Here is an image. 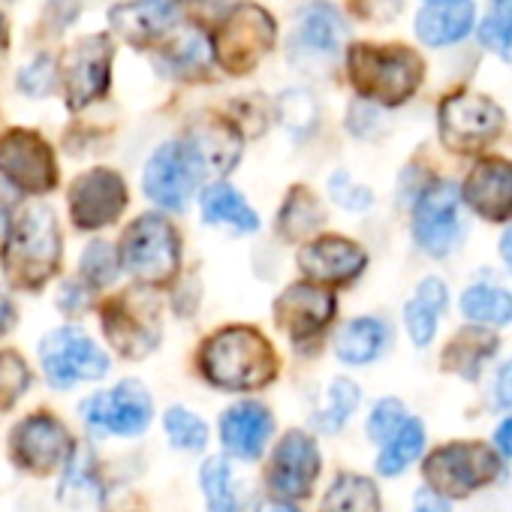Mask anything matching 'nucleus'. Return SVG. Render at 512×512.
I'll use <instances>...</instances> for the list:
<instances>
[{
  "label": "nucleus",
  "instance_id": "nucleus-53",
  "mask_svg": "<svg viewBox=\"0 0 512 512\" xmlns=\"http://www.w3.org/2000/svg\"><path fill=\"white\" fill-rule=\"evenodd\" d=\"M4 46H7V19L0 16V52H4Z\"/></svg>",
  "mask_w": 512,
  "mask_h": 512
},
{
  "label": "nucleus",
  "instance_id": "nucleus-49",
  "mask_svg": "<svg viewBox=\"0 0 512 512\" xmlns=\"http://www.w3.org/2000/svg\"><path fill=\"white\" fill-rule=\"evenodd\" d=\"M494 446H497L500 458H512V413L497 425V431H494Z\"/></svg>",
  "mask_w": 512,
  "mask_h": 512
},
{
  "label": "nucleus",
  "instance_id": "nucleus-9",
  "mask_svg": "<svg viewBox=\"0 0 512 512\" xmlns=\"http://www.w3.org/2000/svg\"><path fill=\"white\" fill-rule=\"evenodd\" d=\"M73 449H76V440L70 428L46 410L25 416L10 434L13 464L31 476H52L55 470L67 464Z\"/></svg>",
  "mask_w": 512,
  "mask_h": 512
},
{
  "label": "nucleus",
  "instance_id": "nucleus-6",
  "mask_svg": "<svg viewBox=\"0 0 512 512\" xmlns=\"http://www.w3.org/2000/svg\"><path fill=\"white\" fill-rule=\"evenodd\" d=\"M275 19L256 4H238L214 34V58L226 73H250L275 46Z\"/></svg>",
  "mask_w": 512,
  "mask_h": 512
},
{
  "label": "nucleus",
  "instance_id": "nucleus-44",
  "mask_svg": "<svg viewBox=\"0 0 512 512\" xmlns=\"http://www.w3.org/2000/svg\"><path fill=\"white\" fill-rule=\"evenodd\" d=\"M329 193H332V199H335L341 208H347V211H365V208L374 205V193H371L368 187L356 184L347 172H335V175L329 178Z\"/></svg>",
  "mask_w": 512,
  "mask_h": 512
},
{
  "label": "nucleus",
  "instance_id": "nucleus-37",
  "mask_svg": "<svg viewBox=\"0 0 512 512\" xmlns=\"http://www.w3.org/2000/svg\"><path fill=\"white\" fill-rule=\"evenodd\" d=\"M479 40L497 58L512 64V0H491L479 28Z\"/></svg>",
  "mask_w": 512,
  "mask_h": 512
},
{
  "label": "nucleus",
  "instance_id": "nucleus-1",
  "mask_svg": "<svg viewBox=\"0 0 512 512\" xmlns=\"http://www.w3.org/2000/svg\"><path fill=\"white\" fill-rule=\"evenodd\" d=\"M202 377L223 392L263 389L278 374V356L269 338L253 326H226L199 350Z\"/></svg>",
  "mask_w": 512,
  "mask_h": 512
},
{
  "label": "nucleus",
  "instance_id": "nucleus-33",
  "mask_svg": "<svg viewBox=\"0 0 512 512\" xmlns=\"http://www.w3.org/2000/svg\"><path fill=\"white\" fill-rule=\"evenodd\" d=\"M422 449H425V425L419 419H404L398 425V431L389 440H383V449L377 458V473L398 476L419 458Z\"/></svg>",
  "mask_w": 512,
  "mask_h": 512
},
{
  "label": "nucleus",
  "instance_id": "nucleus-3",
  "mask_svg": "<svg viewBox=\"0 0 512 512\" xmlns=\"http://www.w3.org/2000/svg\"><path fill=\"white\" fill-rule=\"evenodd\" d=\"M61 226L49 205H31L13 220V232L4 247V269L13 287L40 290L61 266Z\"/></svg>",
  "mask_w": 512,
  "mask_h": 512
},
{
  "label": "nucleus",
  "instance_id": "nucleus-41",
  "mask_svg": "<svg viewBox=\"0 0 512 512\" xmlns=\"http://www.w3.org/2000/svg\"><path fill=\"white\" fill-rule=\"evenodd\" d=\"M121 272V260L109 241H91V247L82 253V278L91 290L109 287Z\"/></svg>",
  "mask_w": 512,
  "mask_h": 512
},
{
  "label": "nucleus",
  "instance_id": "nucleus-34",
  "mask_svg": "<svg viewBox=\"0 0 512 512\" xmlns=\"http://www.w3.org/2000/svg\"><path fill=\"white\" fill-rule=\"evenodd\" d=\"M199 482H202V491H205L208 512H241L244 497H241V488L235 485L232 467H229V461L223 455H214V458H208L202 464Z\"/></svg>",
  "mask_w": 512,
  "mask_h": 512
},
{
  "label": "nucleus",
  "instance_id": "nucleus-42",
  "mask_svg": "<svg viewBox=\"0 0 512 512\" xmlns=\"http://www.w3.org/2000/svg\"><path fill=\"white\" fill-rule=\"evenodd\" d=\"M278 118L290 133H308L317 124V103L308 91H287L278 100Z\"/></svg>",
  "mask_w": 512,
  "mask_h": 512
},
{
  "label": "nucleus",
  "instance_id": "nucleus-46",
  "mask_svg": "<svg viewBox=\"0 0 512 512\" xmlns=\"http://www.w3.org/2000/svg\"><path fill=\"white\" fill-rule=\"evenodd\" d=\"M494 404L497 407H512V359L497 371V380H494Z\"/></svg>",
  "mask_w": 512,
  "mask_h": 512
},
{
  "label": "nucleus",
  "instance_id": "nucleus-55",
  "mask_svg": "<svg viewBox=\"0 0 512 512\" xmlns=\"http://www.w3.org/2000/svg\"><path fill=\"white\" fill-rule=\"evenodd\" d=\"M413 512H425V509H419V506H416V509H413Z\"/></svg>",
  "mask_w": 512,
  "mask_h": 512
},
{
  "label": "nucleus",
  "instance_id": "nucleus-31",
  "mask_svg": "<svg viewBox=\"0 0 512 512\" xmlns=\"http://www.w3.org/2000/svg\"><path fill=\"white\" fill-rule=\"evenodd\" d=\"M67 473L61 482V500L73 509H85V506H97L103 503V485H100V473L94 458L85 449H73V455L67 458Z\"/></svg>",
  "mask_w": 512,
  "mask_h": 512
},
{
  "label": "nucleus",
  "instance_id": "nucleus-28",
  "mask_svg": "<svg viewBox=\"0 0 512 512\" xmlns=\"http://www.w3.org/2000/svg\"><path fill=\"white\" fill-rule=\"evenodd\" d=\"M389 326L377 317L350 320L335 338V356L344 365H371L389 347Z\"/></svg>",
  "mask_w": 512,
  "mask_h": 512
},
{
  "label": "nucleus",
  "instance_id": "nucleus-54",
  "mask_svg": "<svg viewBox=\"0 0 512 512\" xmlns=\"http://www.w3.org/2000/svg\"><path fill=\"white\" fill-rule=\"evenodd\" d=\"M205 7H229V4H235V0H202Z\"/></svg>",
  "mask_w": 512,
  "mask_h": 512
},
{
  "label": "nucleus",
  "instance_id": "nucleus-32",
  "mask_svg": "<svg viewBox=\"0 0 512 512\" xmlns=\"http://www.w3.org/2000/svg\"><path fill=\"white\" fill-rule=\"evenodd\" d=\"M461 314L476 326H509L512 323V293L491 284H473L461 296Z\"/></svg>",
  "mask_w": 512,
  "mask_h": 512
},
{
  "label": "nucleus",
  "instance_id": "nucleus-13",
  "mask_svg": "<svg viewBox=\"0 0 512 512\" xmlns=\"http://www.w3.org/2000/svg\"><path fill=\"white\" fill-rule=\"evenodd\" d=\"M70 109H85L109 91L112 82V43L100 34L82 37L70 46L58 67Z\"/></svg>",
  "mask_w": 512,
  "mask_h": 512
},
{
  "label": "nucleus",
  "instance_id": "nucleus-8",
  "mask_svg": "<svg viewBox=\"0 0 512 512\" xmlns=\"http://www.w3.org/2000/svg\"><path fill=\"white\" fill-rule=\"evenodd\" d=\"M413 238L431 256H449L464 238L461 190L455 181H431L413 205Z\"/></svg>",
  "mask_w": 512,
  "mask_h": 512
},
{
  "label": "nucleus",
  "instance_id": "nucleus-50",
  "mask_svg": "<svg viewBox=\"0 0 512 512\" xmlns=\"http://www.w3.org/2000/svg\"><path fill=\"white\" fill-rule=\"evenodd\" d=\"M256 512H299V509L293 506V500L272 497V500H263L260 506H256Z\"/></svg>",
  "mask_w": 512,
  "mask_h": 512
},
{
  "label": "nucleus",
  "instance_id": "nucleus-47",
  "mask_svg": "<svg viewBox=\"0 0 512 512\" xmlns=\"http://www.w3.org/2000/svg\"><path fill=\"white\" fill-rule=\"evenodd\" d=\"M10 232H13V196L0 187V253L7 247Z\"/></svg>",
  "mask_w": 512,
  "mask_h": 512
},
{
  "label": "nucleus",
  "instance_id": "nucleus-10",
  "mask_svg": "<svg viewBox=\"0 0 512 512\" xmlns=\"http://www.w3.org/2000/svg\"><path fill=\"white\" fill-rule=\"evenodd\" d=\"M103 335L124 359H145L160 344V311L157 302L133 290L103 308Z\"/></svg>",
  "mask_w": 512,
  "mask_h": 512
},
{
  "label": "nucleus",
  "instance_id": "nucleus-24",
  "mask_svg": "<svg viewBox=\"0 0 512 512\" xmlns=\"http://www.w3.org/2000/svg\"><path fill=\"white\" fill-rule=\"evenodd\" d=\"M184 142L196 154V160H199V166H202L205 175H223V172H229L238 163L241 145H244L241 133L229 121H223L217 115H202L199 124L190 127V133H187Z\"/></svg>",
  "mask_w": 512,
  "mask_h": 512
},
{
  "label": "nucleus",
  "instance_id": "nucleus-14",
  "mask_svg": "<svg viewBox=\"0 0 512 512\" xmlns=\"http://www.w3.org/2000/svg\"><path fill=\"white\" fill-rule=\"evenodd\" d=\"M151 413V392L139 380H124L109 392L91 395L82 407V416L97 437H136L151 425Z\"/></svg>",
  "mask_w": 512,
  "mask_h": 512
},
{
  "label": "nucleus",
  "instance_id": "nucleus-5",
  "mask_svg": "<svg viewBox=\"0 0 512 512\" xmlns=\"http://www.w3.org/2000/svg\"><path fill=\"white\" fill-rule=\"evenodd\" d=\"M118 260H121V269H127L142 284H151V287L169 284L181 266L178 229L160 214L136 217L121 235Z\"/></svg>",
  "mask_w": 512,
  "mask_h": 512
},
{
  "label": "nucleus",
  "instance_id": "nucleus-2",
  "mask_svg": "<svg viewBox=\"0 0 512 512\" xmlns=\"http://www.w3.org/2000/svg\"><path fill=\"white\" fill-rule=\"evenodd\" d=\"M347 73L362 100L401 106L419 91L425 79V61L407 46L356 43L347 52Z\"/></svg>",
  "mask_w": 512,
  "mask_h": 512
},
{
  "label": "nucleus",
  "instance_id": "nucleus-29",
  "mask_svg": "<svg viewBox=\"0 0 512 512\" xmlns=\"http://www.w3.org/2000/svg\"><path fill=\"white\" fill-rule=\"evenodd\" d=\"M202 217L211 226H229L235 232H256L260 229V217L244 202V196L232 184H208L199 196Z\"/></svg>",
  "mask_w": 512,
  "mask_h": 512
},
{
  "label": "nucleus",
  "instance_id": "nucleus-25",
  "mask_svg": "<svg viewBox=\"0 0 512 512\" xmlns=\"http://www.w3.org/2000/svg\"><path fill=\"white\" fill-rule=\"evenodd\" d=\"M476 25V4L473 0H425V7L416 16V37L431 46H452L461 43Z\"/></svg>",
  "mask_w": 512,
  "mask_h": 512
},
{
  "label": "nucleus",
  "instance_id": "nucleus-30",
  "mask_svg": "<svg viewBox=\"0 0 512 512\" xmlns=\"http://www.w3.org/2000/svg\"><path fill=\"white\" fill-rule=\"evenodd\" d=\"M320 512H383V503L374 479L362 473H341L329 485Z\"/></svg>",
  "mask_w": 512,
  "mask_h": 512
},
{
  "label": "nucleus",
  "instance_id": "nucleus-7",
  "mask_svg": "<svg viewBox=\"0 0 512 512\" xmlns=\"http://www.w3.org/2000/svg\"><path fill=\"white\" fill-rule=\"evenodd\" d=\"M437 130H440V142L449 151L470 154V151H479V148L491 145L500 136L503 112H500V106L494 100H488L482 94L458 91V94H449L440 103Z\"/></svg>",
  "mask_w": 512,
  "mask_h": 512
},
{
  "label": "nucleus",
  "instance_id": "nucleus-22",
  "mask_svg": "<svg viewBox=\"0 0 512 512\" xmlns=\"http://www.w3.org/2000/svg\"><path fill=\"white\" fill-rule=\"evenodd\" d=\"M275 431L272 410L260 401H238L220 416V443L232 458L253 461L260 458Z\"/></svg>",
  "mask_w": 512,
  "mask_h": 512
},
{
  "label": "nucleus",
  "instance_id": "nucleus-12",
  "mask_svg": "<svg viewBox=\"0 0 512 512\" xmlns=\"http://www.w3.org/2000/svg\"><path fill=\"white\" fill-rule=\"evenodd\" d=\"M202 178L205 172L196 154L190 151V145L184 139H175V142L160 145L151 154V160L145 163L142 187H145V196L157 202L160 208L181 211L190 202L193 190L202 184Z\"/></svg>",
  "mask_w": 512,
  "mask_h": 512
},
{
  "label": "nucleus",
  "instance_id": "nucleus-48",
  "mask_svg": "<svg viewBox=\"0 0 512 512\" xmlns=\"http://www.w3.org/2000/svg\"><path fill=\"white\" fill-rule=\"evenodd\" d=\"M416 506L425 509V512H452L449 500H446L443 494L431 491V488H422V491L416 494Z\"/></svg>",
  "mask_w": 512,
  "mask_h": 512
},
{
  "label": "nucleus",
  "instance_id": "nucleus-4",
  "mask_svg": "<svg viewBox=\"0 0 512 512\" xmlns=\"http://www.w3.org/2000/svg\"><path fill=\"white\" fill-rule=\"evenodd\" d=\"M500 452L482 440H452L428 452L422 464V476L431 491L446 500L470 497L473 491L491 485L500 476Z\"/></svg>",
  "mask_w": 512,
  "mask_h": 512
},
{
  "label": "nucleus",
  "instance_id": "nucleus-21",
  "mask_svg": "<svg viewBox=\"0 0 512 512\" xmlns=\"http://www.w3.org/2000/svg\"><path fill=\"white\" fill-rule=\"evenodd\" d=\"M299 266L317 284H350L365 272L368 253L344 235H323L299 250Z\"/></svg>",
  "mask_w": 512,
  "mask_h": 512
},
{
  "label": "nucleus",
  "instance_id": "nucleus-43",
  "mask_svg": "<svg viewBox=\"0 0 512 512\" xmlns=\"http://www.w3.org/2000/svg\"><path fill=\"white\" fill-rule=\"evenodd\" d=\"M404 419H407L404 404L398 398H383V401H377V407L368 416V437L377 440V443H383V440H389L398 431V425Z\"/></svg>",
  "mask_w": 512,
  "mask_h": 512
},
{
  "label": "nucleus",
  "instance_id": "nucleus-36",
  "mask_svg": "<svg viewBox=\"0 0 512 512\" xmlns=\"http://www.w3.org/2000/svg\"><path fill=\"white\" fill-rule=\"evenodd\" d=\"M211 61V43L202 31L196 28H184L178 31L166 46H163V64L169 73L178 76H193L202 73L205 64Z\"/></svg>",
  "mask_w": 512,
  "mask_h": 512
},
{
  "label": "nucleus",
  "instance_id": "nucleus-11",
  "mask_svg": "<svg viewBox=\"0 0 512 512\" xmlns=\"http://www.w3.org/2000/svg\"><path fill=\"white\" fill-rule=\"evenodd\" d=\"M40 362L55 389H70L85 380H100L109 374V356L79 329L64 326L43 338Z\"/></svg>",
  "mask_w": 512,
  "mask_h": 512
},
{
  "label": "nucleus",
  "instance_id": "nucleus-15",
  "mask_svg": "<svg viewBox=\"0 0 512 512\" xmlns=\"http://www.w3.org/2000/svg\"><path fill=\"white\" fill-rule=\"evenodd\" d=\"M0 175L16 190L40 196L58 184V163L40 133L16 127L0 139Z\"/></svg>",
  "mask_w": 512,
  "mask_h": 512
},
{
  "label": "nucleus",
  "instance_id": "nucleus-20",
  "mask_svg": "<svg viewBox=\"0 0 512 512\" xmlns=\"http://www.w3.org/2000/svg\"><path fill=\"white\" fill-rule=\"evenodd\" d=\"M347 37V22L344 16L326 4V0H317V4H308L299 13L296 22V34L290 43V58H296V64H326L341 52V43Z\"/></svg>",
  "mask_w": 512,
  "mask_h": 512
},
{
  "label": "nucleus",
  "instance_id": "nucleus-26",
  "mask_svg": "<svg viewBox=\"0 0 512 512\" xmlns=\"http://www.w3.org/2000/svg\"><path fill=\"white\" fill-rule=\"evenodd\" d=\"M497 347V335L473 323L443 347V368L458 374L461 380H479L482 368L494 359Z\"/></svg>",
  "mask_w": 512,
  "mask_h": 512
},
{
  "label": "nucleus",
  "instance_id": "nucleus-35",
  "mask_svg": "<svg viewBox=\"0 0 512 512\" xmlns=\"http://www.w3.org/2000/svg\"><path fill=\"white\" fill-rule=\"evenodd\" d=\"M320 223H323L320 199L308 187H293L278 214V232L287 241H299V238H308L311 232H317Z\"/></svg>",
  "mask_w": 512,
  "mask_h": 512
},
{
  "label": "nucleus",
  "instance_id": "nucleus-16",
  "mask_svg": "<svg viewBox=\"0 0 512 512\" xmlns=\"http://www.w3.org/2000/svg\"><path fill=\"white\" fill-rule=\"evenodd\" d=\"M320 476V449L308 431H287L266 464V485L281 500H305Z\"/></svg>",
  "mask_w": 512,
  "mask_h": 512
},
{
  "label": "nucleus",
  "instance_id": "nucleus-51",
  "mask_svg": "<svg viewBox=\"0 0 512 512\" xmlns=\"http://www.w3.org/2000/svg\"><path fill=\"white\" fill-rule=\"evenodd\" d=\"M13 326V305L7 296H0V338H4Z\"/></svg>",
  "mask_w": 512,
  "mask_h": 512
},
{
  "label": "nucleus",
  "instance_id": "nucleus-38",
  "mask_svg": "<svg viewBox=\"0 0 512 512\" xmlns=\"http://www.w3.org/2000/svg\"><path fill=\"white\" fill-rule=\"evenodd\" d=\"M359 398H362V392H359V386L353 383V380H347V377H338L332 386H329V395H326V407L314 416V425L320 428V431H338V428H344V422L353 416V410L359 407Z\"/></svg>",
  "mask_w": 512,
  "mask_h": 512
},
{
  "label": "nucleus",
  "instance_id": "nucleus-45",
  "mask_svg": "<svg viewBox=\"0 0 512 512\" xmlns=\"http://www.w3.org/2000/svg\"><path fill=\"white\" fill-rule=\"evenodd\" d=\"M55 64L49 58H37L31 61L22 73H19V88L28 97H46L55 88Z\"/></svg>",
  "mask_w": 512,
  "mask_h": 512
},
{
  "label": "nucleus",
  "instance_id": "nucleus-27",
  "mask_svg": "<svg viewBox=\"0 0 512 512\" xmlns=\"http://www.w3.org/2000/svg\"><path fill=\"white\" fill-rule=\"evenodd\" d=\"M446 305H449V293L440 278H425L416 287V296L404 308V326L416 347H428L434 341L437 323H440V314L446 311Z\"/></svg>",
  "mask_w": 512,
  "mask_h": 512
},
{
  "label": "nucleus",
  "instance_id": "nucleus-17",
  "mask_svg": "<svg viewBox=\"0 0 512 512\" xmlns=\"http://www.w3.org/2000/svg\"><path fill=\"white\" fill-rule=\"evenodd\" d=\"M127 208V184L115 169H88L70 184V214L79 229L112 226Z\"/></svg>",
  "mask_w": 512,
  "mask_h": 512
},
{
  "label": "nucleus",
  "instance_id": "nucleus-18",
  "mask_svg": "<svg viewBox=\"0 0 512 512\" xmlns=\"http://www.w3.org/2000/svg\"><path fill=\"white\" fill-rule=\"evenodd\" d=\"M461 202L488 223H503L512 217V163L503 157L479 160L464 178Z\"/></svg>",
  "mask_w": 512,
  "mask_h": 512
},
{
  "label": "nucleus",
  "instance_id": "nucleus-23",
  "mask_svg": "<svg viewBox=\"0 0 512 512\" xmlns=\"http://www.w3.org/2000/svg\"><path fill=\"white\" fill-rule=\"evenodd\" d=\"M181 0H130L118 4L109 13V22L118 37H124L130 46H151L178 22Z\"/></svg>",
  "mask_w": 512,
  "mask_h": 512
},
{
  "label": "nucleus",
  "instance_id": "nucleus-40",
  "mask_svg": "<svg viewBox=\"0 0 512 512\" xmlns=\"http://www.w3.org/2000/svg\"><path fill=\"white\" fill-rule=\"evenodd\" d=\"M31 389V368L16 350H0V413L13 410Z\"/></svg>",
  "mask_w": 512,
  "mask_h": 512
},
{
  "label": "nucleus",
  "instance_id": "nucleus-52",
  "mask_svg": "<svg viewBox=\"0 0 512 512\" xmlns=\"http://www.w3.org/2000/svg\"><path fill=\"white\" fill-rule=\"evenodd\" d=\"M500 256H503V263H506V269L512 272V226L503 232V238H500Z\"/></svg>",
  "mask_w": 512,
  "mask_h": 512
},
{
  "label": "nucleus",
  "instance_id": "nucleus-39",
  "mask_svg": "<svg viewBox=\"0 0 512 512\" xmlns=\"http://www.w3.org/2000/svg\"><path fill=\"white\" fill-rule=\"evenodd\" d=\"M163 428L169 443L181 452H202L208 443V425L187 407H169L163 416Z\"/></svg>",
  "mask_w": 512,
  "mask_h": 512
},
{
  "label": "nucleus",
  "instance_id": "nucleus-19",
  "mask_svg": "<svg viewBox=\"0 0 512 512\" xmlns=\"http://www.w3.org/2000/svg\"><path fill=\"white\" fill-rule=\"evenodd\" d=\"M335 317V296L317 284H293L275 302L278 326L296 341H314Z\"/></svg>",
  "mask_w": 512,
  "mask_h": 512
}]
</instances>
